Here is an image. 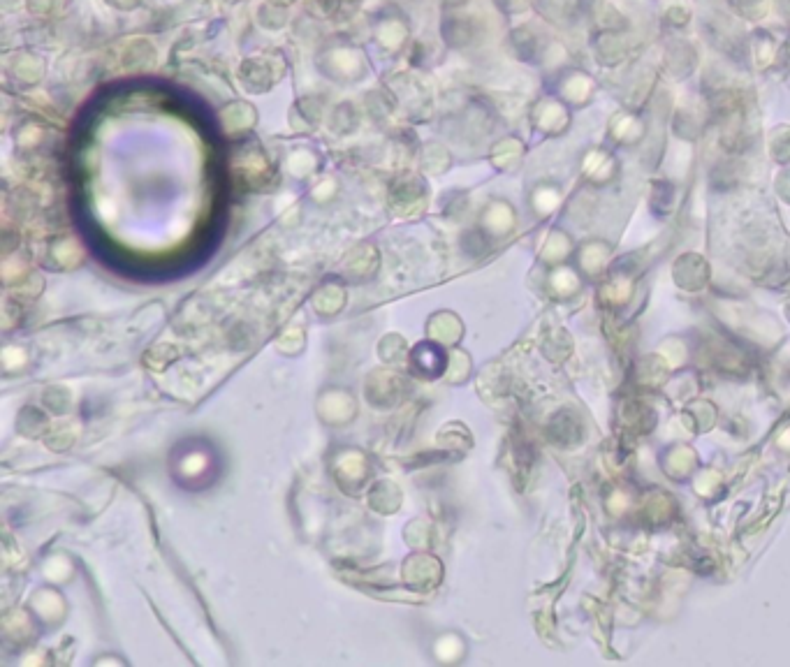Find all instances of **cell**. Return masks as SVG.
Here are the masks:
<instances>
[{"label": "cell", "instance_id": "obj_1", "mask_svg": "<svg viewBox=\"0 0 790 667\" xmlns=\"http://www.w3.org/2000/svg\"><path fill=\"white\" fill-rule=\"evenodd\" d=\"M323 56V61H329V65H323L327 77L339 79V82H357V79L364 77V70H367L362 54L353 47H336Z\"/></svg>", "mask_w": 790, "mask_h": 667}, {"label": "cell", "instance_id": "obj_2", "mask_svg": "<svg viewBox=\"0 0 790 667\" xmlns=\"http://www.w3.org/2000/svg\"><path fill=\"white\" fill-rule=\"evenodd\" d=\"M239 79L244 82L248 91L265 93V91L272 89L279 77L274 75L272 63H269L267 58H253V61H246L244 65H241Z\"/></svg>", "mask_w": 790, "mask_h": 667}, {"label": "cell", "instance_id": "obj_3", "mask_svg": "<svg viewBox=\"0 0 790 667\" xmlns=\"http://www.w3.org/2000/svg\"><path fill=\"white\" fill-rule=\"evenodd\" d=\"M7 70H10V75L17 77L21 84L31 86L35 82H40L42 75H45V63H42L35 54L21 51V54H14L12 61L7 63Z\"/></svg>", "mask_w": 790, "mask_h": 667}, {"label": "cell", "instance_id": "obj_4", "mask_svg": "<svg viewBox=\"0 0 790 667\" xmlns=\"http://www.w3.org/2000/svg\"><path fill=\"white\" fill-rule=\"evenodd\" d=\"M258 19L260 24L265 28H283L288 24V10H285V5H279V0H274V3H265L258 10Z\"/></svg>", "mask_w": 790, "mask_h": 667}, {"label": "cell", "instance_id": "obj_5", "mask_svg": "<svg viewBox=\"0 0 790 667\" xmlns=\"http://www.w3.org/2000/svg\"><path fill=\"white\" fill-rule=\"evenodd\" d=\"M153 63H156V49H153L149 42H146L142 54H137V42H133V45L126 49V56H123V65H126L128 70H146L151 68Z\"/></svg>", "mask_w": 790, "mask_h": 667}, {"label": "cell", "instance_id": "obj_6", "mask_svg": "<svg viewBox=\"0 0 790 667\" xmlns=\"http://www.w3.org/2000/svg\"><path fill=\"white\" fill-rule=\"evenodd\" d=\"M109 3H114L119 10H133V7L140 5L142 0H109Z\"/></svg>", "mask_w": 790, "mask_h": 667}]
</instances>
